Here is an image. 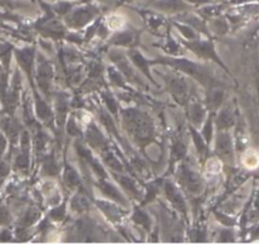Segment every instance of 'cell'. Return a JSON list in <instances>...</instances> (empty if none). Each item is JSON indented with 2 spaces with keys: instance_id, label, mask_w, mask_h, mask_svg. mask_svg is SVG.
I'll return each instance as SVG.
<instances>
[{
  "instance_id": "cell-1",
  "label": "cell",
  "mask_w": 259,
  "mask_h": 244,
  "mask_svg": "<svg viewBox=\"0 0 259 244\" xmlns=\"http://www.w3.org/2000/svg\"><path fill=\"white\" fill-rule=\"evenodd\" d=\"M258 161L259 159H258L257 154L253 153V151H248V153L244 154V157H243V162H244L245 166L249 167V169L257 166Z\"/></svg>"
},
{
  "instance_id": "cell-2",
  "label": "cell",
  "mask_w": 259,
  "mask_h": 244,
  "mask_svg": "<svg viewBox=\"0 0 259 244\" xmlns=\"http://www.w3.org/2000/svg\"><path fill=\"white\" fill-rule=\"evenodd\" d=\"M124 24V20L121 19L120 17H111L110 20H109V27L113 28V29H118V28H121V25Z\"/></svg>"
}]
</instances>
